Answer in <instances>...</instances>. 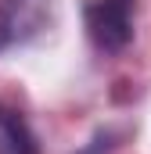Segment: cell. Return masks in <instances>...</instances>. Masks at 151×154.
<instances>
[{
  "mask_svg": "<svg viewBox=\"0 0 151 154\" xmlns=\"http://www.w3.org/2000/svg\"><path fill=\"white\" fill-rule=\"evenodd\" d=\"M133 18H137V0H86L83 4L86 36L101 54H122L133 43Z\"/></svg>",
  "mask_w": 151,
  "mask_h": 154,
  "instance_id": "6da1fadb",
  "label": "cell"
},
{
  "mask_svg": "<svg viewBox=\"0 0 151 154\" xmlns=\"http://www.w3.org/2000/svg\"><path fill=\"white\" fill-rule=\"evenodd\" d=\"M54 0H0V54L36 39L50 22Z\"/></svg>",
  "mask_w": 151,
  "mask_h": 154,
  "instance_id": "7a4b0ae2",
  "label": "cell"
},
{
  "mask_svg": "<svg viewBox=\"0 0 151 154\" xmlns=\"http://www.w3.org/2000/svg\"><path fill=\"white\" fill-rule=\"evenodd\" d=\"M0 154H40V136L14 97H0Z\"/></svg>",
  "mask_w": 151,
  "mask_h": 154,
  "instance_id": "3957f363",
  "label": "cell"
},
{
  "mask_svg": "<svg viewBox=\"0 0 151 154\" xmlns=\"http://www.w3.org/2000/svg\"><path fill=\"white\" fill-rule=\"evenodd\" d=\"M119 140H122V133L112 129V125H101V129H94V136L79 147L76 154H112L119 147Z\"/></svg>",
  "mask_w": 151,
  "mask_h": 154,
  "instance_id": "277c9868",
  "label": "cell"
}]
</instances>
